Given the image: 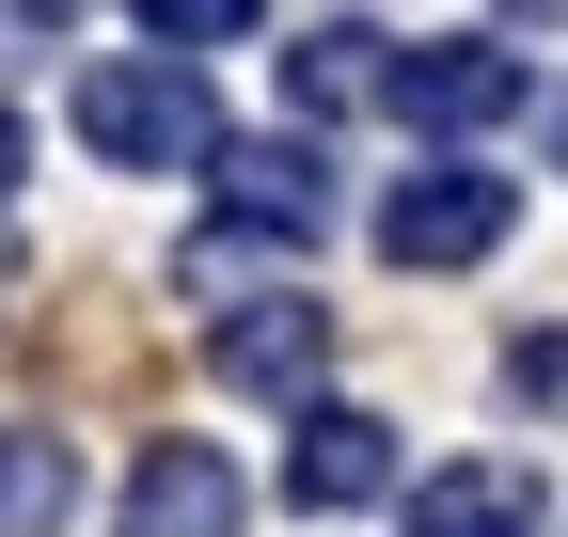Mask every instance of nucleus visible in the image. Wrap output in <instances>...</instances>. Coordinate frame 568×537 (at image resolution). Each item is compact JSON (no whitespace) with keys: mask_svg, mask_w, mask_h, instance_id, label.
Returning a JSON list of instances; mask_svg holds the SVG:
<instances>
[{"mask_svg":"<svg viewBox=\"0 0 568 537\" xmlns=\"http://www.w3.org/2000/svg\"><path fill=\"white\" fill-rule=\"evenodd\" d=\"M205 190H222V237H253V253H316L332 237V159L301 126H284V143H222Z\"/></svg>","mask_w":568,"mask_h":537,"instance_id":"20e7f679","label":"nucleus"},{"mask_svg":"<svg viewBox=\"0 0 568 537\" xmlns=\"http://www.w3.org/2000/svg\"><path fill=\"white\" fill-rule=\"evenodd\" d=\"M506 32H568V0H506Z\"/></svg>","mask_w":568,"mask_h":537,"instance_id":"ddd939ff","label":"nucleus"},{"mask_svg":"<svg viewBox=\"0 0 568 537\" xmlns=\"http://www.w3.org/2000/svg\"><path fill=\"white\" fill-rule=\"evenodd\" d=\"M379 80H395V32H364V17H316L284 48V95L301 111H379Z\"/></svg>","mask_w":568,"mask_h":537,"instance_id":"1a4fd4ad","label":"nucleus"},{"mask_svg":"<svg viewBox=\"0 0 568 537\" xmlns=\"http://www.w3.org/2000/svg\"><path fill=\"white\" fill-rule=\"evenodd\" d=\"M126 17H142V32H159V48L190 63V48H237V32L268 17V0H126Z\"/></svg>","mask_w":568,"mask_h":537,"instance_id":"9b49d317","label":"nucleus"},{"mask_svg":"<svg viewBox=\"0 0 568 537\" xmlns=\"http://www.w3.org/2000/svg\"><path fill=\"white\" fill-rule=\"evenodd\" d=\"M537 95V63L506 48V32H443V48H395V80H379V111L395 126H506Z\"/></svg>","mask_w":568,"mask_h":537,"instance_id":"39448f33","label":"nucleus"},{"mask_svg":"<svg viewBox=\"0 0 568 537\" xmlns=\"http://www.w3.org/2000/svg\"><path fill=\"white\" fill-rule=\"evenodd\" d=\"M506 222H521V190H506V174H474V159H426V174H395V206H379V253H395V268H474V253H506Z\"/></svg>","mask_w":568,"mask_h":537,"instance_id":"7ed1b4c3","label":"nucleus"},{"mask_svg":"<svg viewBox=\"0 0 568 537\" xmlns=\"http://www.w3.org/2000/svg\"><path fill=\"white\" fill-rule=\"evenodd\" d=\"M63 521H80V443L0 427V537H63Z\"/></svg>","mask_w":568,"mask_h":537,"instance_id":"9d476101","label":"nucleus"},{"mask_svg":"<svg viewBox=\"0 0 568 537\" xmlns=\"http://www.w3.org/2000/svg\"><path fill=\"white\" fill-rule=\"evenodd\" d=\"M32 17H48V32H63V17H80V0H32Z\"/></svg>","mask_w":568,"mask_h":537,"instance_id":"4468645a","label":"nucleus"},{"mask_svg":"<svg viewBox=\"0 0 568 537\" xmlns=\"http://www.w3.org/2000/svg\"><path fill=\"white\" fill-rule=\"evenodd\" d=\"M552 490L521 475V458H443V475L410 490V537H537Z\"/></svg>","mask_w":568,"mask_h":537,"instance_id":"6e6552de","label":"nucleus"},{"mask_svg":"<svg viewBox=\"0 0 568 537\" xmlns=\"http://www.w3.org/2000/svg\"><path fill=\"white\" fill-rule=\"evenodd\" d=\"M80 143L111 174H205L222 159V95H205V63H174V48L80 63Z\"/></svg>","mask_w":568,"mask_h":537,"instance_id":"f257e3e1","label":"nucleus"},{"mask_svg":"<svg viewBox=\"0 0 568 537\" xmlns=\"http://www.w3.org/2000/svg\"><path fill=\"white\" fill-rule=\"evenodd\" d=\"M205 364H222L237 395H284V412H301V395H316V364H332V316H316L301 285H268V301H222Z\"/></svg>","mask_w":568,"mask_h":537,"instance_id":"423d86ee","label":"nucleus"},{"mask_svg":"<svg viewBox=\"0 0 568 537\" xmlns=\"http://www.w3.org/2000/svg\"><path fill=\"white\" fill-rule=\"evenodd\" d=\"M17 174H32V126H17V111H0V206H17Z\"/></svg>","mask_w":568,"mask_h":537,"instance_id":"f8f14e48","label":"nucleus"},{"mask_svg":"<svg viewBox=\"0 0 568 537\" xmlns=\"http://www.w3.org/2000/svg\"><path fill=\"white\" fill-rule=\"evenodd\" d=\"M379 490H410V443L364 412V395H316V412L284 427V506H301V521H347V506H379Z\"/></svg>","mask_w":568,"mask_h":537,"instance_id":"f03ea898","label":"nucleus"},{"mask_svg":"<svg viewBox=\"0 0 568 537\" xmlns=\"http://www.w3.org/2000/svg\"><path fill=\"white\" fill-rule=\"evenodd\" d=\"M111 521H126V537H237V458H222V443H142Z\"/></svg>","mask_w":568,"mask_h":537,"instance_id":"0eeeda50","label":"nucleus"}]
</instances>
